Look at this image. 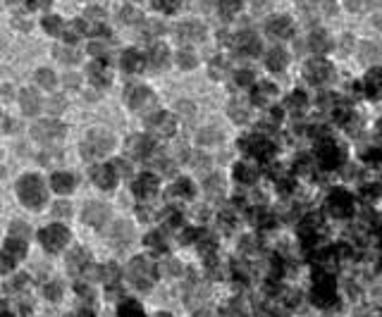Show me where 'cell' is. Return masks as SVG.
<instances>
[{
  "mask_svg": "<svg viewBox=\"0 0 382 317\" xmlns=\"http://www.w3.org/2000/svg\"><path fill=\"white\" fill-rule=\"evenodd\" d=\"M19 198L24 200V205H31V208H38L43 200H46V191H43V184L38 181V177H24L19 181Z\"/></svg>",
  "mask_w": 382,
  "mask_h": 317,
  "instance_id": "cell-1",
  "label": "cell"
},
{
  "mask_svg": "<svg viewBox=\"0 0 382 317\" xmlns=\"http://www.w3.org/2000/svg\"><path fill=\"white\" fill-rule=\"evenodd\" d=\"M112 148V136L105 134V131H91L86 143L82 145L84 157H93V155H103Z\"/></svg>",
  "mask_w": 382,
  "mask_h": 317,
  "instance_id": "cell-2",
  "label": "cell"
},
{
  "mask_svg": "<svg viewBox=\"0 0 382 317\" xmlns=\"http://www.w3.org/2000/svg\"><path fill=\"white\" fill-rule=\"evenodd\" d=\"M328 210L335 217H349L351 210H354V198L344 193V191H335L328 198Z\"/></svg>",
  "mask_w": 382,
  "mask_h": 317,
  "instance_id": "cell-3",
  "label": "cell"
},
{
  "mask_svg": "<svg viewBox=\"0 0 382 317\" xmlns=\"http://www.w3.org/2000/svg\"><path fill=\"white\" fill-rule=\"evenodd\" d=\"M306 76H308V82L315 84V86L328 84L330 79H332V64L325 62V60H310V62L306 64Z\"/></svg>",
  "mask_w": 382,
  "mask_h": 317,
  "instance_id": "cell-4",
  "label": "cell"
},
{
  "mask_svg": "<svg viewBox=\"0 0 382 317\" xmlns=\"http://www.w3.org/2000/svg\"><path fill=\"white\" fill-rule=\"evenodd\" d=\"M41 241L48 246V251H57L67 241V231H65V226H48L46 231L41 234Z\"/></svg>",
  "mask_w": 382,
  "mask_h": 317,
  "instance_id": "cell-5",
  "label": "cell"
},
{
  "mask_svg": "<svg viewBox=\"0 0 382 317\" xmlns=\"http://www.w3.org/2000/svg\"><path fill=\"white\" fill-rule=\"evenodd\" d=\"M203 27H201L199 22H184V24H179L177 27V36H179V41H186V43H196V41H201L203 38Z\"/></svg>",
  "mask_w": 382,
  "mask_h": 317,
  "instance_id": "cell-6",
  "label": "cell"
},
{
  "mask_svg": "<svg viewBox=\"0 0 382 317\" xmlns=\"http://www.w3.org/2000/svg\"><path fill=\"white\" fill-rule=\"evenodd\" d=\"M363 91L370 96V98H380V96H382V67H377V69H370V72L365 74Z\"/></svg>",
  "mask_w": 382,
  "mask_h": 317,
  "instance_id": "cell-7",
  "label": "cell"
},
{
  "mask_svg": "<svg viewBox=\"0 0 382 317\" xmlns=\"http://www.w3.org/2000/svg\"><path fill=\"white\" fill-rule=\"evenodd\" d=\"M62 131H65V127H62V124H57V122H38L36 127H34V136H36L38 141L57 138Z\"/></svg>",
  "mask_w": 382,
  "mask_h": 317,
  "instance_id": "cell-8",
  "label": "cell"
},
{
  "mask_svg": "<svg viewBox=\"0 0 382 317\" xmlns=\"http://www.w3.org/2000/svg\"><path fill=\"white\" fill-rule=\"evenodd\" d=\"M108 208L105 205H100V203H89L86 205V212H84V222H89V224L93 226H100L105 219H108Z\"/></svg>",
  "mask_w": 382,
  "mask_h": 317,
  "instance_id": "cell-9",
  "label": "cell"
},
{
  "mask_svg": "<svg viewBox=\"0 0 382 317\" xmlns=\"http://www.w3.org/2000/svg\"><path fill=\"white\" fill-rule=\"evenodd\" d=\"M320 163L325 165V167H335V165H339L342 163V153H339V148H337L335 143L320 145Z\"/></svg>",
  "mask_w": 382,
  "mask_h": 317,
  "instance_id": "cell-10",
  "label": "cell"
},
{
  "mask_svg": "<svg viewBox=\"0 0 382 317\" xmlns=\"http://www.w3.org/2000/svg\"><path fill=\"white\" fill-rule=\"evenodd\" d=\"M268 34L280 36V38H287L291 34V22L287 17H273L270 22H268Z\"/></svg>",
  "mask_w": 382,
  "mask_h": 317,
  "instance_id": "cell-11",
  "label": "cell"
},
{
  "mask_svg": "<svg viewBox=\"0 0 382 317\" xmlns=\"http://www.w3.org/2000/svg\"><path fill=\"white\" fill-rule=\"evenodd\" d=\"M50 184H53V189L57 191V193H67V191H72V186H74V177L67 172H55Z\"/></svg>",
  "mask_w": 382,
  "mask_h": 317,
  "instance_id": "cell-12",
  "label": "cell"
},
{
  "mask_svg": "<svg viewBox=\"0 0 382 317\" xmlns=\"http://www.w3.org/2000/svg\"><path fill=\"white\" fill-rule=\"evenodd\" d=\"M151 127H153L155 131H160L163 136H170L174 131V122L170 115H158V117L151 119Z\"/></svg>",
  "mask_w": 382,
  "mask_h": 317,
  "instance_id": "cell-13",
  "label": "cell"
},
{
  "mask_svg": "<svg viewBox=\"0 0 382 317\" xmlns=\"http://www.w3.org/2000/svg\"><path fill=\"white\" fill-rule=\"evenodd\" d=\"M239 48H241V53L256 55L261 50V41H258L253 34H241V36H239Z\"/></svg>",
  "mask_w": 382,
  "mask_h": 317,
  "instance_id": "cell-14",
  "label": "cell"
},
{
  "mask_svg": "<svg viewBox=\"0 0 382 317\" xmlns=\"http://www.w3.org/2000/svg\"><path fill=\"white\" fill-rule=\"evenodd\" d=\"M308 45L313 53H325V50H330V36L323 34V31H315V34L308 38Z\"/></svg>",
  "mask_w": 382,
  "mask_h": 317,
  "instance_id": "cell-15",
  "label": "cell"
},
{
  "mask_svg": "<svg viewBox=\"0 0 382 317\" xmlns=\"http://www.w3.org/2000/svg\"><path fill=\"white\" fill-rule=\"evenodd\" d=\"M38 108H41V103H38V96H36V93H31V91H24V93H22V110H24L27 115H36Z\"/></svg>",
  "mask_w": 382,
  "mask_h": 317,
  "instance_id": "cell-16",
  "label": "cell"
},
{
  "mask_svg": "<svg viewBox=\"0 0 382 317\" xmlns=\"http://www.w3.org/2000/svg\"><path fill=\"white\" fill-rule=\"evenodd\" d=\"M265 64L273 69V72H280V69H284V64H287V55L282 53V50H270L268 53V60H265Z\"/></svg>",
  "mask_w": 382,
  "mask_h": 317,
  "instance_id": "cell-17",
  "label": "cell"
},
{
  "mask_svg": "<svg viewBox=\"0 0 382 317\" xmlns=\"http://www.w3.org/2000/svg\"><path fill=\"white\" fill-rule=\"evenodd\" d=\"M127 100H129V105H132V108H141V105H146V103L151 100V93H148L146 89H134Z\"/></svg>",
  "mask_w": 382,
  "mask_h": 317,
  "instance_id": "cell-18",
  "label": "cell"
},
{
  "mask_svg": "<svg viewBox=\"0 0 382 317\" xmlns=\"http://www.w3.org/2000/svg\"><path fill=\"white\" fill-rule=\"evenodd\" d=\"M93 179L98 181V186H103V189H108V186H112V184H115V177H112V172H110V170H105V167H98V170L93 172Z\"/></svg>",
  "mask_w": 382,
  "mask_h": 317,
  "instance_id": "cell-19",
  "label": "cell"
},
{
  "mask_svg": "<svg viewBox=\"0 0 382 317\" xmlns=\"http://www.w3.org/2000/svg\"><path fill=\"white\" fill-rule=\"evenodd\" d=\"M144 64V60L139 57V53H134V50H129V53H124V60H122V67L124 69H129V72H134V69H139Z\"/></svg>",
  "mask_w": 382,
  "mask_h": 317,
  "instance_id": "cell-20",
  "label": "cell"
},
{
  "mask_svg": "<svg viewBox=\"0 0 382 317\" xmlns=\"http://www.w3.org/2000/svg\"><path fill=\"white\" fill-rule=\"evenodd\" d=\"M239 8H241V3H239V0H220V12H222L225 17L237 15Z\"/></svg>",
  "mask_w": 382,
  "mask_h": 317,
  "instance_id": "cell-21",
  "label": "cell"
},
{
  "mask_svg": "<svg viewBox=\"0 0 382 317\" xmlns=\"http://www.w3.org/2000/svg\"><path fill=\"white\" fill-rule=\"evenodd\" d=\"M275 96V86H270V84H261L258 89H256V103H265V100H270Z\"/></svg>",
  "mask_w": 382,
  "mask_h": 317,
  "instance_id": "cell-22",
  "label": "cell"
},
{
  "mask_svg": "<svg viewBox=\"0 0 382 317\" xmlns=\"http://www.w3.org/2000/svg\"><path fill=\"white\" fill-rule=\"evenodd\" d=\"M36 82L41 84L43 89H53V86H55V74L50 72V69H38Z\"/></svg>",
  "mask_w": 382,
  "mask_h": 317,
  "instance_id": "cell-23",
  "label": "cell"
},
{
  "mask_svg": "<svg viewBox=\"0 0 382 317\" xmlns=\"http://www.w3.org/2000/svg\"><path fill=\"white\" fill-rule=\"evenodd\" d=\"M151 62H153L155 67H163V64H167V48L158 45V48L153 50V55H151Z\"/></svg>",
  "mask_w": 382,
  "mask_h": 317,
  "instance_id": "cell-24",
  "label": "cell"
},
{
  "mask_svg": "<svg viewBox=\"0 0 382 317\" xmlns=\"http://www.w3.org/2000/svg\"><path fill=\"white\" fill-rule=\"evenodd\" d=\"M112 239H117L119 244H124V241H129L132 239V231H129V226L127 224H115V231H112Z\"/></svg>",
  "mask_w": 382,
  "mask_h": 317,
  "instance_id": "cell-25",
  "label": "cell"
},
{
  "mask_svg": "<svg viewBox=\"0 0 382 317\" xmlns=\"http://www.w3.org/2000/svg\"><path fill=\"white\" fill-rule=\"evenodd\" d=\"M206 191H208V196H220V191H222V179H220V177H210V179L206 181Z\"/></svg>",
  "mask_w": 382,
  "mask_h": 317,
  "instance_id": "cell-26",
  "label": "cell"
},
{
  "mask_svg": "<svg viewBox=\"0 0 382 317\" xmlns=\"http://www.w3.org/2000/svg\"><path fill=\"white\" fill-rule=\"evenodd\" d=\"M237 179L239 181H253L256 179V172L248 167V165H239V167H237Z\"/></svg>",
  "mask_w": 382,
  "mask_h": 317,
  "instance_id": "cell-27",
  "label": "cell"
},
{
  "mask_svg": "<svg viewBox=\"0 0 382 317\" xmlns=\"http://www.w3.org/2000/svg\"><path fill=\"white\" fill-rule=\"evenodd\" d=\"M375 57H377V48H375L373 43H363V45H361V60L370 62V60H375Z\"/></svg>",
  "mask_w": 382,
  "mask_h": 317,
  "instance_id": "cell-28",
  "label": "cell"
},
{
  "mask_svg": "<svg viewBox=\"0 0 382 317\" xmlns=\"http://www.w3.org/2000/svg\"><path fill=\"white\" fill-rule=\"evenodd\" d=\"M179 64H182L184 69H191V67H196V55L189 53V50H182V53H179Z\"/></svg>",
  "mask_w": 382,
  "mask_h": 317,
  "instance_id": "cell-29",
  "label": "cell"
},
{
  "mask_svg": "<svg viewBox=\"0 0 382 317\" xmlns=\"http://www.w3.org/2000/svg\"><path fill=\"white\" fill-rule=\"evenodd\" d=\"M55 55H57L62 62H77V53H74V50H67V48H62V45L55 48Z\"/></svg>",
  "mask_w": 382,
  "mask_h": 317,
  "instance_id": "cell-30",
  "label": "cell"
},
{
  "mask_svg": "<svg viewBox=\"0 0 382 317\" xmlns=\"http://www.w3.org/2000/svg\"><path fill=\"white\" fill-rule=\"evenodd\" d=\"M229 112H232V117L237 119V122H244V119H246V108L241 105V103H232Z\"/></svg>",
  "mask_w": 382,
  "mask_h": 317,
  "instance_id": "cell-31",
  "label": "cell"
},
{
  "mask_svg": "<svg viewBox=\"0 0 382 317\" xmlns=\"http://www.w3.org/2000/svg\"><path fill=\"white\" fill-rule=\"evenodd\" d=\"M137 19H141V15H139L134 8H127V10H122V22L124 24H134Z\"/></svg>",
  "mask_w": 382,
  "mask_h": 317,
  "instance_id": "cell-32",
  "label": "cell"
},
{
  "mask_svg": "<svg viewBox=\"0 0 382 317\" xmlns=\"http://www.w3.org/2000/svg\"><path fill=\"white\" fill-rule=\"evenodd\" d=\"M132 145H134V155H146V150L151 148V143H148L146 138H134Z\"/></svg>",
  "mask_w": 382,
  "mask_h": 317,
  "instance_id": "cell-33",
  "label": "cell"
},
{
  "mask_svg": "<svg viewBox=\"0 0 382 317\" xmlns=\"http://www.w3.org/2000/svg\"><path fill=\"white\" fill-rule=\"evenodd\" d=\"M346 8L354 10V12H361V10L370 8V0H346Z\"/></svg>",
  "mask_w": 382,
  "mask_h": 317,
  "instance_id": "cell-34",
  "label": "cell"
},
{
  "mask_svg": "<svg viewBox=\"0 0 382 317\" xmlns=\"http://www.w3.org/2000/svg\"><path fill=\"white\" fill-rule=\"evenodd\" d=\"M199 138H201V143H215L220 136H218V131H215V129H206V131H201Z\"/></svg>",
  "mask_w": 382,
  "mask_h": 317,
  "instance_id": "cell-35",
  "label": "cell"
},
{
  "mask_svg": "<svg viewBox=\"0 0 382 317\" xmlns=\"http://www.w3.org/2000/svg\"><path fill=\"white\" fill-rule=\"evenodd\" d=\"M60 29H62V24H60V19L57 17L46 19V31H50V34H60Z\"/></svg>",
  "mask_w": 382,
  "mask_h": 317,
  "instance_id": "cell-36",
  "label": "cell"
},
{
  "mask_svg": "<svg viewBox=\"0 0 382 317\" xmlns=\"http://www.w3.org/2000/svg\"><path fill=\"white\" fill-rule=\"evenodd\" d=\"M62 108H65V100L57 98V96H55V98L48 103V110H50V115H57V112H60Z\"/></svg>",
  "mask_w": 382,
  "mask_h": 317,
  "instance_id": "cell-37",
  "label": "cell"
},
{
  "mask_svg": "<svg viewBox=\"0 0 382 317\" xmlns=\"http://www.w3.org/2000/svg\"><path fill=\"white\" fill-rule=\"evenodd\" d=\"M289 105H291V108H301V105H306V96H303V93H299V91H296V93H291Z\"/></svg>",
  "mask_w": 382,
  "mask_h": 317,
  "instance_id": "cell-38",
  "label": "cell"
},
{
  "mask_svg": "<svg viewBox=\"0 0 382 317\" xmlns=\"http://www.w3.org/2000/svg\"><path fill=\"white\" fill-rule=\"evenodd\" d=\"M365 196H368V198H380L382 196V184H373V186H368V189H365Z\"/></svg>",
  "mask_w": 382,
  "mask_h": 317,
  "instance_id": "cell-39",
  "label": "cell"
},
{
  "mask_svg": "<svg viewBox=\"0 0 382 317\" xmlns=\"http://www.w3.org/2000/svg\"><path fill=\"white\" fill-rule=\"evenodd\" d=\"M237 82H239V84H244V86H246V84L253 82V74H251V72H239V74H237Z\"/></svg>",
  "mask_w": 382,
  "mask_h": 317,
  "instance_id": "cell-40",
  "label": "cell"
},
{
  "mask_svg": "<svg viewBox=\"0 0 382 317\" xmlns=\"http://www.w3.org/2000/svg\"><path fill=\"white\" fill-rule=\"evenodd\" d=\"M55 215H60V217H62V215H70V205L57 203V205H55Z\"/></svg>",
  "mask_w": 382,
  "mask_h": 317,
  "instance_id": "cell-41",
  "label": "cell"
},
{
  "mask_svg": "<svg viewBox=\"0 0 382 317\" xmlns=\"http://www.w3.org/2000/svg\"><path fill=\"white\" fill-rule=\"evenodd\" d=\"M351 36H344L342 38V43H339V48H342V50H344V53H349V50H351Z\"/></svg>",
  "mask_w": 382,
  "mask_h": 317,
  "instance_id": "cell-42",
  "label": "cell"
},
{
  "mask_svg": "<svg viewBox=\"0 0 382 317\" xmlns=\"http://www.w3.org/2000/svg\"><path fill=\"white\" fill-rule=\"evenodd\" d=\"M65 84H67V86H77V84H79V79H77V74H70V76L65 79Z\"/></svg>",
  "mask_w": 382,
  "mask_h": 317,
  "instance_id": "cell-43",
  "label": "cell"
},
{
  "mask_svg": "<svg viewBox=\"0 0 382 317\" xmlns=\"http://www.w3.org/2000/svg\"><path fill=\"white\" fill-rule=\"evenodd\" d=\"M325 10H328V12H330V15H332V12H335V3H332V0H325Z\"/></svg>",
  "mask_w": 382,
  "mask_h": 317,
  "instance_id": "cell-44",
  "label": "cell"
},
{
  "mask_svg": "<svg viewBox=\"0 0 382 317\" xmlns=\"http://www.w3.org/2000/svg\"><path fill=\"white\" fill-rule=\"evenodd\" d=\"M265 5H268L265 0H253V8H256V10H263Z\"/></svg>",
  "mask_w": 382,
  "mask_h": 317,
  "instance_id": "cell-45",
  "label": "cell"
},
{
  "mask_svg": "<svg viewBox=\"0 0 382 317\" xmlns=\"http://www.w3.org/2000/svg\"><path fill=\"white\" fill-rule=\"evenodd\" d=\"M375 27L382 29V15H377V17H375Z\"/></svg>",
  "mask_w": 382,
  "mask_h": 317,
  "instance_id": "cell-46",
  "label": "cell"
},
{
  "mask_svg": "<svg viewBox=\"0 0 382 317\" xmlns=\"http://www.w3.org/2000/svg\"><path fill=\"white\" fill-rule=\"evenodd\" d=\"M380 131H382V122H380Z\"/></svg>",
  "mask_w": 382,
  "mask_h": 317,
  "instance_id": "cell-47",
  "label": "cell"
}]
</instances>
